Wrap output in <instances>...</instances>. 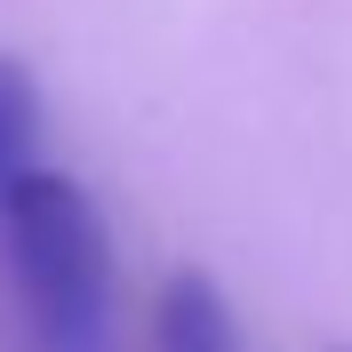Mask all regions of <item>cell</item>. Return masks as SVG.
<instances>
[{
	"instance_id": "1",
	"label": "cell",
	"mask_w": 352,
	"mask_h": 352,
	"mask_svg": "<svg viewBox=\"0 0 352 352\" xmlns=\"http://www.w3.org/2000/svg\"><path fill=\"white\" fill-rule=\"evenodd\" d=\"M0 224H8L32 352H112V232L88 184L24 168L0 192Z\"/></svg>"
},
{
	"instance_id": "2",
	"label": "cell",
	"mask_w": 352,
	"mask_h": 352,
	"mask_svg": "<svg viewBox=\"0 0 352 352\" xmlns=\"http://www.w3.org/2000/svg\"><path fill=\"white\" fill-rule=\"evenodd\" d=\"M153 352H248L241 320L224 305V288L208 272H168L160 280V305H153Z\"/></svg>"
},
{
	"instance_id": "3",
	"label": "cell",
	"mask_w": 352,
	"mask_h": 352,
	"mask_svg": "<svg viewBox=\"0 0 352 352\" xmlns=\"http://www.w3.org/2000/svg\"><path fill=\"white\" fill-rule=\"evenodd\" d=\"M41 88L16 56H0V192L16 184L24 168H41Z\"/></svg>"
}]
</instances>
